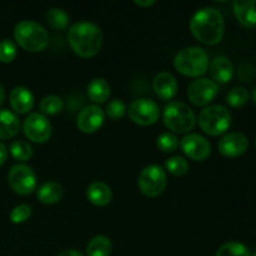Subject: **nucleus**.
I'll return each instance as SVG.
<instances>
[{
  "label": "nucleus",
  "instance_id": "obj_24",
  "mask_svg": "<svg viewBox=\"0 0 256 256\" xmlns=\"http://www.w3.org/2000/svg\"><path fill=\"white\" fill-rule=\"evenodd\" d=\"M48 24L56 30H62L69 24V15L60 8H52L45 14Z\"/></svg>",
  "mask_w": 256,
  "mask_h": 256
},
{
  "label": "nucleus",
  "instance_id": "obj_2",
  "mask_svg": "<svg viewBox=\"0 0 256 256\" xmlns=\"http://www.w3.org/2000/svg\"><path fill=\"white\" fill-rule=\"evenodd\" d=\"M68 42L76 55L92 58L102 49V32L94 22H78L69 28Z\"/></svg>",
  "mask_w": 256,
  "mask_h": 256
},
{
  "label": "nucleus",
  "instance_id": "obj_9",
  "mask_svg": "<svg viewBox=\"0 0 256 256\" xmlns=\"http://www.w3.org/2000/svg\"><path fill=\"white\" fill-rule=\"evenodd\" d=\"M128 115L132 122L142 126H149L156 122L160 115V108L154 100L140 98L129 105Z\"/></svg>",
  "mask_w": 256,
  "mask_h": 256
},
{
  "label": "nucleus",
  "instance_id": "obj_4",
  "mask_svg": "<svg viewBox=\"0 0 256 256\" xmlns=\"http://www.w3.org/2000/svg\"><path fill=\"white\" fill-rule=\"evenodd\" d=\"M174 66L185 76H200L205 74L209 68V55L202 48H184L175 55Z\"/></svg>",
  "mask_w": 256,
  "mask_h": 256
},
{
  "label": "nucleus",
  "instance_id": "obj_34",
  "mask_svg": "<svg viewBox=\"0 0 256 256\" xmlns=\"http://www.w3.org/2000/svg\"><path fill=\"white\" fill-rule=\"evenodd\" d=\"M6 158H8V149L2 142H0V166L6 162Z\"/></svg>",
  "mask_w": 256,
  "mask_h": 256
},
{
  "label": "nucleus",
  "instance_id": "obj_17",
  "mask_svg": "<svg viewBox=\"0 0 256 256\" xmlns=\"http://www.w3.org/2000/svg\"><path fill=\"white\" fill-rule=\"evenodd\" d=\"M232 8L242 26L256 28V0H235Z\"/></svg>",
  "mask_w": 256,
  "mask_h": 256
},
{
  "label": "nucleus",
  "instance_id": "obj_35",
  "mask_svg": "<svg viewBox=\"0 0 256 256\" xmlns=\"http://www.w3.org/2000/svg\"><path fill=\"white\" fill-rule=\"evenodd\" d=\"M58 256H84V255H82L80 252H78V250L70 249V250H65V252H60Z\"/></svg>",
  "mask_w": 256,
  "mask_h": 256
},
{
  "label": "nucleus",
  "instance_id": "obj_6",
  "mask_svg": "<svg viewBox=\"0 0 256 256\" xmlns=\"http://www.w3.org/2000/svg\"><path fill=\"white\" fill-rule=\"evenodd\" d=\"M198 122L204 132L212 136L224 134L232 125V114L228 108L215 104L204 108L198 116Z\"/></svg>",
  "mask_w": 256,
  "mask_h": 256
},
{
  "label": "nucleus",
  "instance_id": "obj_38",
  "mask_svg": "<svg viewBox=\"0 0 256 256\" xmlns=\"http://www.w3.org/2000/svg\"><path fill=\"white\" fill-rule=\"evenodd\" d=\"M252 100H254V102L256 104V88L252 90Z\"/></svg>",
  "mask_w": 256,
  "mask_h": 256
},
{
  "label": "nucleus",
  "instance_id": "obj_12",
  "mask_svg": "<svg viewBox=\"0 0 256 256\" xmlns=\"http://www.w3.org/2000/svg\"><path fill=\"white\" fill-rule=\"evenodd\" d=\"M180 148L188 158L196 162H202L212 154V145L200 134L185 135L180 140Z\"/></svg>",
  "mask_w": 256,
  "mask_h": 256
},
{
  "label": "nucleus",
  "instance_id": "obj_18",
  "mask_svg": "<svg viewBox=\"0 0 256 256\" xmlns=\"http://www.w3.org/2000/svg\"><path fill=\"white\" fill-rule=\"evenodd\" d=\"M210 74L216 84L218 82L220 84L229 82L234 75V65H232V60L224 55L216 56L210 64Z\"/></svg>",
  "mask_w": 256,
  "mask_h": 256
},
{
  "label": "nucleus",
  "instance_id": "obj_13",
  "mask_svg": "<svg viewBox=\"0 0 256 256\" xmlns=\"http://www.w3.org/2000/svg\"><path fill=\"white\" fill-rule=\"evenodd\" d=\"M104 120L105 112L102 108L98 105H88L82 108L78 114L76 125L80 132L85 134H92L102 128Z\"/></svg>",
  "mask_w": 256,
  "mask_h": 256
},
{
  "label": "nucleus",
  "instance_id": "obj_26",
  "mask_svg": "<svg viewBox=\"0 0 256 256\" xmlns=\"http://www.w3.org/2000/svg\"><path fill=\"white\" fill-rule=\"evenodd\" d=\"M39 108L42 115H56L62 110L64 102L58 95H46L42 99Z\"/></svg>",
  "mask_w": 256,
  "mask_h": 256
},
{
  "label": "nucleus",
  "instance_id": "obj_37",
  "mask_svg": "<svg viewBox=\"0 0 256 256\" xmlns=\"http://www.w3.org/2000/svg\"><path fill=\"white\" fill-rule=\"evenodd\" d=\"M4 100H5V90H4V88L0 85V105L4 102Z\"/></svg>",
  "mask_w": 256,
  "mask_h": 256
},
{
  "label": "nucleus",
  "instance_id": "obj_27",
  "mask_svg": "<svg viewBox=\"0 0 256 256\" xmlns=\"http://www.w3.org/2000/svg\"><path fill=\"white\" fill-rule=\"evenodd\" d=\"M9 152L15 160L19 162H26L32 156V148L29 142H22V140H16L10 144Z\"/></svg>",
  "mask_w": 256,
  "mask_h": 256
},
{
  "label": "nucleus",
  "instance_id": "obj_15",
  "mask_svg": "<svg viewBox=\"0 0 256 256\" xmlns=\"http://www.w3.org/2000/svg\"><path fill=\"white\" fill-rule=\"evenodd\" d=\"M152 89L160 99L172 100L178 92V82L172 74L162 72L155 75L152 80Z\"/></svg>",
  "mask_w": 256,
  "mask_h": 256
},
{
  "label": "nucleus",
  "instance_id": "obj_21",
  "mask_svg": "<svg viewBox=\"0 0 256 256\" xmlns=\"http://www.w3.org/2000/svg\"><path fill=\"white\" fill-rule=\"evenodd\" d=\"M20 130V119L6 109H0V139L14 138Z\"/></svg>",
  "mask_w": 256,
  "mask_h": 256
},
{
  "label": "nucleus",
  "instance_id": "obj_39",
  "mask_svg": "<svg viewBox=\"0 0 256 256\" xmlns=\"http://www.w3.org/2000/svg\"><path fill=\"white\" fill-rule=\"evenodd\" d=\"M255 144H256V140H255Z\"/></svg>",
  "mask_w": 256,
  "mask_h": 256
},
{
  "label": "nucleus",
  "instance_id": "obj_11",
  "mask_svg": "<svg viewBox=\"0 0 256 256\" xmlns=\"http://www.w3.org/2000/svg\"><path fill=\"white\" fill-rule=\"evenodd\" d=\"M218 92H219V85L214 80L200 78L189 85L188 98L196 106H205L215 99Z\"/></svg>",
  "mask_w": 256,
  "mask_h": 256
},
{
  "label": "nucleus",
  "instance_id": "obj_36",
  "mask_svg": "<svg viewBox=\"0 0 256 256\" xmlns=\"http://www.w3.org/2000/svg\"><path fill=\"white\" fill-rule=\"evenodd\" d=\"M135 5L138 6H142V8H148V6H152V5L155 4L154 0H145V2H140V0H135Z\"/></svg>",
  "mask_w": 256,
  "mask_h": 256
},
{
  "label": "nucleus",
  "instance_id": "obj_19",
  "mask_svg": "<svg viewBox=\"0 0 256 256\" xmlns=\"http://www.w3.org/2000/svg\"><path fill=\"white\" fill-rule=\"evenodd\" d=\"M86 198L92 204L96 206H105L112 202V189L105 182H95L88 186Z\"/></svg>",
  "mask_w": 256,
  "mask_h": 256
},
{
  "label": "nucleus",
  "instance_id": "obj_5",
  "mask_svg": "<svg viewBox=\"0 0 256 256\" xmlns=\"http://www.w3.org/2000/svg\"><path fill=\"white\" fill-rule=\"evenodd\" d=\"M162 120L168 129L178 134H184L194 129L196 116L192 108L182 102H170L165 105Z\"/></svg>",
  "mask_w": 256,
  "mask_h": 256
},
{
  "label": "nucleus",
  "instance_id": "obj_25",
  "mask_svg": "<svg viewBox=\"0 0 256 256\" xmlns=\"http://www.w3.org/2000/svg\"><path fill=\"white\" fill-rule=\"evenodd\" d=\"M215 256H252L246 245L238 242H229L222 244L215 252Z\"/></svg>",
  "mask_w": 256,
  "mask_h": 256
},
{
  "label": "nucleus",
  "instance_id": "obj_3",
  "mask_svg": "<svg viewBox=\"0 0 256 256\" xmlns=\"http://www.w3.org/2000/svg\"><path fill=\"white\" fill-rule=\"evenodd\" d=\"M14 39L20 48L30 52H42L49 44L46 29L32 20H22L15 25Z\"/></svg>",
  "mask_w": 256,
  "mask_h": 256
},
{
  "label": "nucleus",
  "instance_id": "obj_22",
  "mask_svg": "<svg viewBox=\"0 0 256 256\" xmlns=\"http://www.w3.org/2000/svg\"><path fill=\"white\" fill-rule=\"evenodd\" d=\"M88 96L95 104H102L110 98V84L102 78H95L88 85Z\"/></svg>",
  "mask_w": 256,
  "mask_h": 256
},
{
  "label": "nucleus",
  "instance_id": "obj_16",
  "mask_svg": "<svg viewBox=\"0 0 256 256\" xmlns=\"http://www.w3.org/2000/svg\"><path fill=\"white\" fill-rule=\"evenodd\" d=\"M10 106L18 114H26L34 108V95L28 88L16 86L12 90L9 96Z\"/></svg>",
  "mask_w": 256,
  "mask_h": 256
},
{
  "label": "nucleus",
  "instance_id": "obj_1",
  "mask_svg": "<svg viewBox=\"0 0 256 256\" xmlns=\"http://www.w3.org/2000/svg\"><path fill=\"white\" fill-rule=\"evenodd\" d=\"M224 18L220 10L205 6L194 12L190 19V32L195 39L206 45H215L224 36Z\"/></svg>",
  "mask_w": 256,
  "mask_h": 256
},
{
  "label": "nucleus",
  "instance_id": "obj_23",
  "mask_svg": "<svg viewBox=\"0 0 256 256\" xmlns=\"http://www.w3.org/2000/svg\"><path fill=\"white\" fill-rule=\"evenodd\" d=\"M112 245L109 238L104 235H96L86 245L88 256H109Z\"/></svg>",
  "mask_w": 256,
  "mask_h": 256
},
{
  "label": "nucleus",
  "instance_id": "obj_8",
  "mask_svg": "<svg viewBox=\"0 0 256 256\" xmlns=\"http://www.w3.org/2000/svg\"><path fill=\"white\" fill-rule=\"evenodd\" d=\"M8 182L12 192L19 195H29L36 189V175L34 170L25 164L12 166L8 174Z\"/></svg>",
  "mask_w": 256,
  "mask_h": 256
},
{
  "label": "nucleus",
  "instance_id": "obj_30",
  "mask_svg": "<svg viewBox=\"0 0 256 256\" xmlns=\"http://www.w3.org/2000/svg\"><path fill=\"white\" fill-rule=\"evenodd\" d=\"M16 58V45L12 40L4 39L0 42V62L9 64Z\"/></svg>",
  "mask_w": 256,
  "mask_h": 256
},
{
  "label": "nucleus",
  "instance_id": "obj_32",
  "mask_svg": "<svg viewBox=\"0 0 256 256\" xmlns=\"http://www.w3.org/2000/svg\"><path fill=\"white\" fill-rule=\"evenodd\" d=\"M105 112H106L108 116L114 120L122 119L125 115V112H126V105H125V102L122 100L114 99L108 102Z\"/></svg>",
  "mask_w": 256,
  "mask_h": 256
},
{
  "label": "nucleus",
  "instance_id": "obj_20",
  "mask_svg": "<svg viewBox=\"0 0 256 256\" xmlns=\"http://www.w3.org/2000/svg\"><path fill=\"white\" fill-rule=\"evenodd\" d=\"M64 196V188L62 184L56 182H44L42 186L38 189L36 198L42 204H56Z\"/></svg>",
  "mask_w": 256,
  "mask_h": 256
},
{
  "label": "nucleus",
  "instance_id": "obj_31",
  "mask_svg": "<svg viewBox=\"0 0 256 256\" xmlns=\"http://www.w3.org/2000/svg\"><path fill=\"white\" fill-rule=\"evenodd\" d=\"M156 145L162 152H172L176 150L178 145H179V139L172 132H162L158 136Z\"/></svg>",
  "mask_w": 256,
  "mask_h": 256
},
{
  "label": "nucleus",
  "instance_id": "obj_29",
  "mask_svg": "<svg viewBox=\"0 0 256 256\" xmlns=\"http://www.w3.org/2000/svg\"><path fill=\"white\" fill-rule=\"evenodd\" d=\"M249 100V92L245 88L242 86H235L228 92L226 102L232 108H242Z\"/></svg>",
  "mask_w": 256,
  "mask_h": 256
},
{
  "label": "nucleus",
  "instance_id": "obj_7",
  "mask_svg": "<svg viewBox=\"0 0 256 256\" xmlns=\"http://www.w3.org/2000/svg\"><path fill=\"white\" fill-rule=\"evenodd\" d=\"M168 184L166 172L159 165H148L140 172L138 185L148 198H156L162 194Z\"/></svg>",
  "mask_w": 256,
  "mask_h": 256
},
{
  "label": "nucleus",
  "instance_id": "obj_14",
  "mask_svg": "<svg viewBox=\"0 0 256 256\" xmlns=\"http://www.w3.org/2000/svg\"><path fill=\"white\" fill-rule=\"evenodd\" d=\"M249 148V140L242 132H229L219 140L218 149L225 158H238Z\"/></svg>",
  "mask_w": 256,
  "mask_h": 256
},
{
  "label": "nucleus",
  "instance_id": "obj_28",
  "mask_svg": "<svg viewBox=\"0 0 256 256\" xmlns=\"http://www.w3.org/2000/svg\"><path fill=\"white\" fill-rule=\"evenodd\" d=\"M165 168L170 174L175 175V176H182L189 170V164H188L186 159L176 155V156H172L166 160Z\"/></svg>",
  "mask_w": 256,
  "mask_h": 256
},
{
  "label": "nucleus",
  "instance_id": "obj_33",
  "mask_svg": "<svg viewBox=\"0 0 256 256\" xmlns=\"http://www.w3.org/2000/svg\"><path fill=\"white\" fill-rule=\"evenodd\" d=\"M32 215V208L28 204H20L18 206H15L14 209L10 212V220L14 224H22V222H25Z\"/></svg>",
  "mask_w": 256,
  "mask_h": 256
},
{
  "label": "nucleus",
  "instance_id": "obj_10",
  "mask_svg": "<svg viewBox=\"0 0 256 256\" xmlns=\"http://www.w3.org/2000/svg\"><path fill=\"white\" fill-rule=\"evenodd\" d=\"M22 130L28 139L42 144L50 139L52 126V122L42 112H32L25 118L24 122H22Z\"/></svg>",
  "mask_w": 256,
  "mask_h": 256
}]
</instances>
